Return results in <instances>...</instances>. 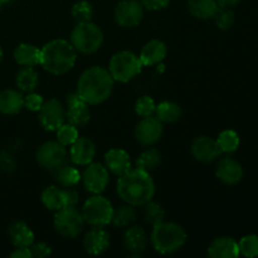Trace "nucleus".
<instances>
[{
    "mask_svg": "<svg viewBox=\"0 0 258 258\" xmlns=\"http://www.w3.org/2000/svg\"><path fill=\"white\" fill-rule=\"evenodd\" d=\"M116 191L123 203L131 204L135 208L144 207L155 196V183L148 171L138 168L130 169L118 176Z\"/></svg>",
    "mask_w": 258,
    "mask_h": 258,
    "instance_id": "obj_1",
    "label": "nucleus"
},
{
    "mask_svg": "<svg viewBox=\"0 0 258 258\" xmlns=\"http://www.w3.org/2000/svg\"><path fill=\"white\" fill-rule=\"evenodd\" d=\"M113 81L107 68L101 66H92L82 72L77 82V91L81 98L87 105H101L112 95Z\"/></svg>",
    "mask_w": 258,
    "mask_h": 258,
    "instance_id": "obj_2",
    "label": "nucleus"
},
{
    "mask_svg": "<svg viewBox=\"0 0 258 258\" xmlns=\"http://www.w3.org/2000/svg\"><path fill=\"white\" fill-rule=\"evenodd\" d=\"M77 62V50L70 40L53 39L40 48V64L43 70L54 76L70 72Z\"/></svg>",
    "mask_w": 258,
    "mask_h": 258,
    "instance_id": "obj_3",
    "label": "nucleus"
},
{
    "mask_svg": "<svg viewBox=\"0 0 258 258\" xmlns=\"http://www.w3.org/2000/svg\"><path fill=\"white\" fill-rule=\"evenodd\" d=\"M188 233L185 229L174 222H161L153 227L150 243L160 254H171L180 251L186 243Z\"/></svg>",
    "mask_w": 258,
    "mask_h": 258,
    "instance_id": "obj_4",
    "label": "nucleus"
},
{
    "mask_svg": "<svg viewBox=\"0 0 258 258\" xmlns=\"http://www.w3.org/2000/svg\"><path fill=\"white\" fill-rule=\"evenodd\" d=\"M103 35L102 29L98 27L96 23L85 22L77 23L76 27L71 32L70 42L77 50V53L82 54H93L97 52L103 44Z\"/></svg>",
    "mask_w": 258,
    "mask_h": 258,
    "instance_id": "obj_5",
    "label": "nucleus"
},
{
    "mask_svg": "<svg viewBox=\"0 0 258 258\" xmlns=\"http://www.w3.org/2000/svg\"><path fill=\"white\" fill-rule=\"evenodd\" d=\"M108 72L115 82L126 83L135 78L143 70L140 58L131 50H120L111 57Z\"/></svg>",
    "mask_w": 258,
    "mask_h": 258,
    "instance_id": "obj_6",
    "label": "nucleus"
},
{
    "mask_svg": "<svg viewBox=\"0 0 258 258\" xmlns=\"http://www.w3.org/2000/svg\"><path fill=\"white\" fill-rule=\"evenodd\" d=\"M113 207L107 198L101 194H92V197L83 203L81 208L86 224L91 227H106L111 223Z\"/></svg>",
    "mask_w": 258,
    "mask_h": 258,
    "instance_id": "obj_7",
    "label": "nucleus"
},
{
    "mask_svg": "<svg viewBox=\"0 0 258 258\" xmlns=\"http://www.w3.org/2000/svg\"><path fill=\"white\" fill-rule=\"evenodd\" d=\"M85 224L82 213L76 207H64L59 209L55 212L53 219L54 229L64 238H76L80 236L85 228Z\"/></svg>",
    "mask_w": 258,
    "mask_h": 258,
    "instance_id": "obj_8",
    "label": "nucleus"
},
{
    "mask_svg": "<svg viewBox=\"0 0 258 258\" xmlns=\"http://www.w3.org/2000/svg\"><path fill=\"white\" fill-rule=\"evenodd\" d=\"M67 148L55 141H47L38 148L35 160L45 170L53 171L67 160Z\"/></svg>",
    "mask_w": 258,
    "mask_h": 258,
    "instance_id": "obj_9",
    "label": "nucleus"
},
{
    "mask_svg": "<svg viewBox=\"0 0 258 258\" xmlns=\"http://www.w3.org/2000/svg\"><path fill=\"white\" fill-rule=\"evenodd\" d=\"M145 8L139 0H122L116 5L113 18L116 24L122 28H135L143 22Z\"/></svg>",
    "mask_w": 258,
    "mask_h": 258,
    "instance_id": "obj_10",
    "label": "nucleus"
},
{
    "mask_svg": "<svg viewBox=\"0 0 258 258\" xmlns=\"http://www.w3.org/2000/svg\"><path fill=\"white\" fill-rule=\"evenodd\" d=\"M83 186L91 194H101L106 190L110 183V171L105 164L91 163L86 165L82 173Z\"/></svg>",
    "mask_w": 258,
    "mask_h": 258,
    "instance_id": "obj_11",
    "label": "nucleus"
},
{
    "mask_svg": "<svg viewBox=\"0 0 258 258\" xmlns=\"http://www.w3.org/2000/svg\"><path fill=\"white\" fill-rule=\"evenodd\" d=\"M38 120L45 131H55L66 122V107L57 98L44 101L38 111Z\"/></svg>",
    "mask_w": 258,
    "mask_h": 258,
    "instance_id": "obj_12",
    "label": "nucleus"
},
{
    "mask_svg": "<svg viewBox=\"0 0 258 258\" xmlns=\"http://www.w3.org/2000/svg\"><path fill=\"white\" fill-rule=\"evenodd\" d=\"M163 122H160L155 116L141 118L134 131L135 140L143 146H151L156 144L163 138Z\"/></svg>",
    "mask_w": 258,
    "mask_h": 258,
    "instance_id": "obj_13",
    "label": "nucleus"
},
{
    "mask_svg": "<svg viewBox=\"0 0 258 258\" xmlns=\"http://www.w3.org/2000/svg\"><path fill=\"white\" fill-rule=\"evenodd\" d=\"M66 121L76 127L86 126L91 120L90 105L78 96L77 92L70 93L66 97Z\"/></svg>",
    "mask_w": 258,
    "mask_h": 258,
    "instance_id": "obj_14",
    "label": "nucleus"
},
{
    "mask_svg": "<svg viewBox=\"0 0 258 258\" xmlns=\"http://www.w3.org/2000/svg\"><path fill=\"white\" fill-rule=\"evenodd\" d=\"M191 155L199 163H213L222 155L218 143L209 136H198L191 143Z\"/></svg>",
    "mask_w": 258,
    "mask_h": 258,
    "instance_id": "obj_15",
    "label": "nucleus"
},
{
    "mask_svg": "<svg viewBox=\"0 0 258 258\" xmlns=\"http://www.w3.org/2000/svg\"><path fill=\"white\" fill-rule=\"evenodd\" d=\"M110 234L105 227H92L85 234L82 246L91 256H101L110 248Z\"/></svg>",
    "mask_w": 258,
    "mask_h": 258,
    "instance_id": "obj_16",
    "label": "nucleus"
},
{
    "mask_svg": "<svg viewBox=\"0 0 258 258\" xmlns=\"http://www.w3.org/2000/svg\"><path fill=\"white\" fill-rule=\"evenodd\" d=\"M96 156V145L88 138H78L70 146L71 161L76 166H86L93 161Z\"/></svg>",
    "mask_w": 258,
    "mask_h": 258,
    "instance_id": "obj_17",
    "label": "nucleus"
},
{
    "mask_svg": "<svg viewBox=\"0 0 258 258\" xmlns=\"http://www.w3.org/2000/svg\"><path fill=\"white\" fill-rule=\"evenodd\" d=\"M216 176L226 185H236L243 178V169L238 161L227 156L217 164Z\"/></svg>",
    "mask_w": 258,
    "mask_h": 258,
    "instance_id": "obj_18",
    "label": "nucleus"
},
{
    "mask_svg": "<svg viewBox=\"0 0 258 258\" xmlns=\"http://www.w3.org/2000/svg\"><path fill=\"white\" fill-rule=\"evenodd\" d=\"M166 54H168V47L165 43L160 39H151L141 48L139 58L143 67H154L161 64Z\"/></svg>",
    "mask_w": 258,
    "mask_h": 258,
    "instance_id": "obj_19",
    "label": "nucleus"
},
{
    "mask_svg": "<svg viewBox=\"0 0 258 258\" xmlns=\"http://www.w3.org/2000/svg\"><path fill=\"white\" fill-rule=\"evenodd\" d=\"M149 242H150V238L143 227H130L126 229L123 234V246L134 257L144 253L148 248Z\"/></svg>",
    "mask_w": 258,
    "mask_h": 258,
    "instance_id": "obj_20",
    "label": "nucleus"
},
{
    "mask_svg": "<svg viewBox=\"0 0 258 258\" xmlns=\"http://www.w3.org/2000/svg\"><path fill=\"white\" fill-rule=\"evenodd\" d=\"M105 166L110 173L121 176L133 169V163L128 153L123 149L113 148L105 154Z\"/></svg>",
    "mask_w": 258,
    "mask_h": 258,
    "instance_id": "obj_21",
    "label": "nucleus"
},
{
    "mask_svg": "<svg viewBox=\"0 0 258 258\" xmlns=\"http://www.w3.org/2000/svg\"><path fill=\"white\" fill-rule=\"evenodd\" d=\"M24 107V96L22 91L7 88L0 91V113L3 115H17Z\"/></svg>",
    "mask_w": 258,
    "mask_h": 258,
    "instance_id": "obj_22",
    "label": "nucleus"
},
{
    "mask_svg": "<svg viewBox=\"0 0 258 258\" xmlns=\"http://www.w3.org/2000/svg\"><path fill=\"white\" fill-rule=\"evenodd\" d=\"M211 258H237L239 256L238 242L231 237H218L208 247Z\"/></svg>",
    "mask_w": 258,
    "mask_h": 258,
    "instance_id": "obj_23",
    "label": "nucleus"
},
{
    "mask_svg": "<svg viewBox=\"0 0 258 258\" xmlns=\"http://www.w3.org/2000/svg\"><path fill=\"white\" fill-rule=\"evenodd\" d=\"M8 236L14 247H30L35 241L34 232L25 222H13L8 227Z\"/></svg>",
    "mask_w": 258,
    "mask_h": 258,
    "instance_id": "obj_24",
    "label": "nucleus"
},
{
    "mask_svg": "<svg viewBox=\"0 0 258 258\" xmlns=\"http://www.w3.org/2000/svg\"><path fill=\"white\" fill-rule=\"evenodd\" d=\"M42 204L48 211L57 212L67 206V190L59 185L47 186L40 196Z\"/></svg>",
    "mask_w": 258,
    "mask_h": 258,
    "instance_id": "obj_25",
    "label": "nucleus"
},
{
    "mask_svg": "<svg viewBox=\"0 0 258 258\" xmlns=\"http://www.w3.org/2000/svg\"><path fill=\"white\" fill-rule=\"evenodd\" d=\"M13 57L22 67H35L40 64V48L30 43H20L14 49Z\"/></svg>",
    "mask_w": 258,
    "mask_h": 258,
    "instance_id": "obj_26",
    "label": "nucleus"
},
{
    "mask_svg": "<svg viewBox=\"0 0 258 258\" xmlns=\"http://www.w3.org/2000/svg\"><path fill=\"white\" fill-rule=\"evenodd\" d=\"M54 181L62 188H75L82 179V173L75 165L63 164L52 171Z\"/></svg>",
    "mask_w": 258,
    "mask_h": 258,
    "instance_id": "obj_27",
    "label": "nucleus"
},
{
    "mask_svg": "<svg viewBox=\"0 0 258 258\" xmlns=\"http://www.w3.org/2000/svg\"><path fill=\"white\" fill-rule=\"evenodd\" d=\"M188 9L197 19L208 20L216 17L219 5L216 0H188Z\"/></svg>",
    "mask_w": 258,
    "mask_h": 258,
    "instance_id": "obj_28",
    "label": "nucleus"
},
{
    "mask_svg": "<svg viewBox=\"0 0 258 258\" xmlns=\"http://www.w3.org/2000/svg\"><path fill=\"white\" fill-rule=\"evenodd\" d=\"M38 83H39V75L34 67H22L15 75V85L22 92H33L38 87Z\"/></svg>",
    "mask_w": 258,
    "mask_h": 258,
    "instance_id": "obj_29",
    "label": "nucleus"
},
{
    "mask_svg": "<svg viewBox=\"0 0 258 258\" xmlns=\"http://www.w3.org/2000/svg\"><path fill=\"white\" fill-rule=\"evenodd\" d=\"M181 113L183 111L178 103L173 101H163L156 105L154 116L163 123H174L180 120Z\"/></svg>",
    "mask_w": 258,
    "mask_h": 258,
    "instance_id": "obj_30",
    "label": "nucleus"
},
{
    "mask_svg": "<svg viewBox=\"0 0 258 258\" xmlns=\"http://www.w3.org/2000/svg\"><path fill=\"white\" fill-rule=\"evenodd\" d=\"M136 218H138V213H136L135 207L125 203L113 208L111 223L118 228H125V227H130L136 221Z\"/></svg>",
    "mask_w": 258,
    "mask_h": 258,
    "instance_id": "obj_31",
    "label": "nucleus"
},
{
    "mask_svg": "<svg viewBox=\"0 0 258 258\" xmlns=\"http://www.w3.org/2000/svg\"><path fill=\"white\" fill-rule=\"evenodd\" d=\"M161 160V154L158 149L150 148L149 146L146 150H144L140 155L136 158L135 160V168L141 169V170H145L148 173L156 170V169L160 166Z\"/></svg>",
    "mask_w": 258,
    "mask_h": 258,
    "instance_id": "obj_32",
    "label": "nucleus"
},
{
    "mask_svg": "<svg viewBox=\"0 0 258 258\" xmlns=\"http://www.w3.org/2000/svg\"><path fill=\"white\" fill-rule=\"evenodd\" d=\"M217 143H218L222 153L232 154L239 148L241 140H239V135L234 130H224L218 135Z\"/></svg>",
    "mask_w": 258,
    "mask_h": 258,
    "instance_id": "obj_33",
    "label": "nucleus"
},
{
    "mask_svg": "<svg viewBox=\"0 0 258 258\" xmlns=\"http://www.w3.org/2000/svg\"><path fill=\"white\" fill-rule=\"evenodd\" d=\"M144 218L151 227L165 221V211L159 203L150 201L144 206Z\"/></svg>",
    "mask_w": 258,
    "mask_h": 258,
    "instance_id": "obj_34",
    "label": "nucleus"
},
{
    "mask_svg": "<svg viewBox=\"0 0 258 258\" xmlns=\"http://www.w3.org/2000/svg\"><path fill=\"white\" fill-rule=\"evenodd\" d=\"M55 138H57L58 143L62 144L66 148H68V146L72 145V144L80 138V135H78V127H76L72 123L66 121L64 123H62V125L55 130Z\"/></svg>",
    "mask_w": 258,
    "mask_h": 258,
    "instance_id": "obj_35",
    "label": "nucleus"
},
{
    "mask_svg": "<svg viewBox=\"0 0 258 258\" xmlns=\"http://www.w3.org/2000/svg\"><path fill=\"white\" fill-rule=\"evenodd\" d=\"M71 14L76 23L91 22L93 18V7L87 0H81L73 4Z\"/></svg>",
    "mask_w": 258,
    "mask_h": 258,
    "instance_id": "obj_36",
    "label": "nucleus"
},
{
    "mask_svg": "<svg viewBox=\"0 0 258 258\" xmlns=\"http://www.w3.org/2000/svg\"><path fill=\"white\" fill-rule=\"evenodd\" d=\"M239 256H244L248 258L258 257V236L256 234H248V236L242 237L238 242Z\"/></svg>",
    "mask_w": 258,
    "mask_h": 258,
    "instance_id": "obj_37",
    "label": "nucleus"
},
{
    "mask_svg": "<svg viewBox=\"0 0 258 258\" xmlns=\"http://www.w3.org/2000/svg\"><path fill=\"white\" fill-rule=\"evenodd\" d=\"M156 103L150 96H141L135 102V113L139 117H149L155 113Z\"/></svg>",
    "mask_w": 258,
    "mask_h": 258,
    "instance_id": "obj_38",
    "label": "nucleus"
},
{
    "mask_svg": "<svg viewBox=\"0 0 258 258\" xmlns=\"http://www.w3.org/2000/svg\"><path fill=\"white\" fill-rule=\"evenodd\" d=\"M213 19L216 20V24L219 29L228 30L234 24V13L232 12L231 8H219Z\"/></svg>",
    "mask_w": 258,
    "mask_h": 258,
    "instance_id": "obj_39",
    "label": "nucleus"
},
{
    "mask_svg": "<svg viewBox=\"0 0 258 258\" xmlns=\"http://www.w3.org/2000/svg\"><path fill=\"white\" fill-rule=\"evenodd\" d=\"M44 103V98L42 95L37 92H29L24 96V107L32 112H38Z\"/></svg>",
    "mask_w": 258,
    "mask_h": 258,
    "instance_id": "obj_40",
    "label": "nucleus"
},
{
    "mask_svg": "<svg viewBox=\"0 0 258 258\" xmlns=\"http://www.w3.org/2000/svg\"><path fill=\"white\" fill-rule=\"evenodd\" d=\"M0 169L5 173H13L17 169V159L10 151L5 150L0 154Z\"/></svg>",
    "mask_w": 258,
    "mask_h": 258,
    "instance_id": "obj_41",
    "label": "nucleus"
},
{
    "mask_svg": "<svg viewBox=\"0 0 258 258\" xmlns=\"http://www.w3.org/2000/svg\"><path fill=\"white\" fill-rule=\"evenodd\" d=\"M30 251L33 258H47L52 254V247L45 242H38V243L34 242L30 246Z\"/></svg>",
    "mask_w": 258,
    "mask_h": 258,
    "instance_id": "obj_42",
    "label": "nucleus"
},
{
    "mask_svg": "<svg viewBox=\"0 0 258 258\" xmlns=\"http://www.w3.org/2000/svg\"><path fill=\"white\" fill-rule=\"evenodd\" d=\"M140 2L145 9L151 10V12L164 10L170 4V0H140Z\"/></svg>",
    "mask_w": 258,
    "mask_h": 258,
    "instance_id": "obj_43",
    "label": "nucleus"
},
{
    "mask_svg": "<svg viewBox=\"0 0 258 258\" xmlns=\"http://www.w3.org/2000/svg\"><path fill=\"white\" fill-rule=\"evenodd\" d=\"M10 258H33L30 247H15L10 253Z\"/></svg>",
    "mask_w": 258,
    "mask_h": 258,
    "instance_id": "obj_44",
    "label": "nucleus"
},
{
    "mask_svg": "<svg viewBox=\"0 0 258 258\" xmlns=\"http://www.w3.org/2000/svg\"><path fill=\"white\" fill-rule=\"evenodd\" d=\"M67 190V206L76 207L80 202V194L75 188H66Z\"/></svg>",
    "mask_w": 258,
    "mask_h": 258,
    "instance_id": "obj_45",
    "label": "nucleus"
},
{
    "mask_svg": "<svg viewBox=\"0 0 258 258\" xmlns=\"http://www.w3.org/2000/svg\"><path fill=\"white\" fill-rule=\"evenodd\" d=\"M218 3L219 8H232L238 4L241 0H216Z\"/></svg>",
    "mask_w": 258,
    "mask_h": 258,
    "instance_id": "obj_46",
    "label": "nucleus"
},
{
    "mask_svg": "<svg viewBox=\"0 0 258 258\" xmlns=\"http://www.w3.org/2000/svg\"><path fill=\"white\" fill-rule=\"evenodd\" d=\"M3 59H4V52H3L2 47H0V63L3 62Z\"/></svg>",
    "mask_w": 258,
    "mask_h": 258,
    "instance_id": "obj_47",
    "label": "nucleus"
},
{
    "mask_svg": "<svg viewBox=\"0 0 258 258\" xmlns=\"http://www.w3.org/2000/svg\"><path fill=\"white\" fill-rule=\"evenodd\" d=\"M0 2H2V3H3V4H8V3L13 2V0H0Z\"/></svg>",
    "mask_w": 258,
    "mask_h": 258,
    "instance_id": "obj_48",
    "label": "nucleus"
},
{
    "mask_svg": "<svg viewBox=\"0 0 258 258\" xmlns=\"http://www.w3.org/2000/svg\"><path fill=\"white\" fill-rule=\"evenodd\" d=\"M2 7H3V3L0 2V12H2Z\"/></svg>",
    "mask_w": 258,
    "mask_h": 258,
    "instance_id": "obj_49",
    "label": "nucleus"
}]
</instances>
